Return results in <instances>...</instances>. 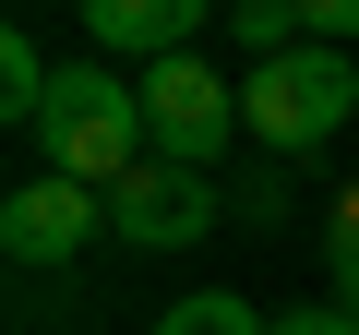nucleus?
Listing matches in <instances>:
<instances>
[{
  "label": "nucleus",
  "mask_w": 359,
  "mask_h": 335,
  "mask_svg": "<svg viewBox=\"0 0 359 335\" xmlns=\"http://www.w3.org/2000/svg\"><path fill=\"white\" fill-rule=\"evenodd\" d=\"M276 335H359V311H335V299H311V311H276Z\"/></svg>",
  "instance_id": "nucleus-12"
},
{
  "label": "nucleus",
  "mask_w": 359,
  "mask_h": 335,
  "mask_svg": "<svg viewBox=\"0 0 359 335\" xmlns=\"http://www.w3.org/2000/svg\"><path fill=\"white\" fill-rule=\"evenodd\" d=\"M299 13H311L323 48H359V0H299Z\"/></svg>",
  "instance_id": "nucleus-11"
},
{
  "label": "nucleus",
  "mask_w": 359,
  "mask_h": 335,
  "mask_svg": "<svg viewBox=\"0 0 359 335\" xmlns=\"http://www.w3.org/2000/svg\"><path fill=\"white\" fill-rule=\"evenodd\" d=\"M204 13H216V0H84V36H96V48H132V60L156 72V60L192 48Z\"/></svg>",
  "instance_id": "nucleus-6"
},
{
  "label": "nucleus",
  "mask_w": 359,
  "mask_h": 335,
  "mask_svg": "<svg viewBox=\"0 0 359 335\" xmlns=\"http://www.w3.org/2000/svg\"><path fill=\"white\" fill-rule=\"evenodd\" d=\"M359 120V48H287V60H252V84H240V132L252 144H276V156H311V144H335Z\"/></svg>",
  "instance_id": "nucleus-2"
},
{
  "label": "nucleus",
  "mask_w": 359,
  "mask_h": 335,
  "mask_svg": "<svg viewBox=\"0 0 359 335\" xmlns=\"http://www.w3.org/2000/svg\"><path fill=\"white\" fill-rule=\"evenodd\" d=\"M144 132H156V156H180V168H204V156H228V132H240V84L216 72V60H156L144 72Z\"/></svg>",
  "instance_id": "nucleus-4"
},
{
  "label": "nucleus",
  "mask_w": 359,
  "mask_h": 335,
  "mask_svg": "<svg viewBox=\"0 0 359 335\" xmlns=\"http://www.w3.org/2000/svg\"><path fill=\"white\" fill-rule=\"evenodd\" d=\"M96 228H108V192H96V180H60V168L0 204V252H13V264H72Z\"/></svg>",
  "instance_id": "nucleus-5"
},
{
  "label": "nucleus",
  "mask_w": 359,
  "mask_h": 335,
  "mask_svg": "<svg viewBox=\"0 0 359 335\" xmlns=\"http://www.w3.org/2000/svg\"><path fill=\"white\" fill-rule=\"evenodd\" d=\"M48 60H36V36H0V120H13V132H36L48 120Z\"/></svg>",
  "instance_id": "nucleus-7"
},
{
  "label": "nucleus",
  "mask_w": 359,
  "mask_h": 335,
  "mask_svg": "<svg viewBox=\"0 0 359 335\" xmlns=\"http://www.w3.org/2000/svg\"><path fill=\"white\" fill-rule=\"evenodd\" d=\"M108 240H132V252H192V240H216V180L180 168V156H144L132 180H108Z\"/></svg>",
  "instance_id": "nucleus-3"
},
{
  "label": "nucleus",
  "mask_w": 359,
  "mask_h": 335,
  "mask_svg": "<svg viewBox=\"0 0 359 335\" xmlns=\"http://www.w3.org/2000/svg\"><path fill=\"white\" fill-rule=\"evenodd\" d=\"M323 275H335V311H359V180L335 192V240H323Z\"/></svg>",
  "instance_id": "nucleus-10"
},
{
  "label": "nucleus",
  "mask_w": 359,
  "mask_h": 335,
  "mask_svg": "<svg viewBox=\"0 0 359 335\" xmlns=\"http://www.w3.org/2000/svg\"><path fill=\"white\" fill-rule=\"evenodd\" d=\"M156 335H276L252 299H228V287H192V299H168V323Z\"/></svg>",
  "instance_id": "nucleus-8"
},
{
  "label": "nucleus",
  "mask_w": 359,
  "mask_h": 335,
  "mask_svg": "<svg viewBox=\"0 0 359 335\" xmlns=\"http://www.w3.org/2000/svg\"><path fill=\"white\" fill-rule=\"evenodd\" d=\"M36 144H48V168L60 180H132V168L156 156V132H144V84H120L108 60H72L60 84H48V120H36Z\"/></svg>",
  "instance_id": "nucleus-1"
},
{
  "label": "nucleus",
  "mask_w": 359,
  "mask_h": 335,
  "mask_svg": "<svg viewBox=\"0 0 359 335\" xmlns=\"http://www.w3.org/2000/svg\"><path fill=\"white\" fill-rule=\"evenodd\" d=\"M240 48H252V60L311 48V13H299V0H240Z\"/></svg>",
  "instance_id": "nucleus-9"
}]
</instances>
